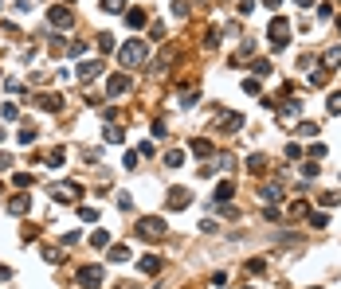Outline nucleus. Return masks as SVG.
<instances>
[{
	"label": "nucleus",
	"mask_w": 341,
	"mask_h": 289,
	"mask_svg": "<svg viewBox=\"0 0 341 289\" xmlns=\"http://www.w3.org/2000/svg\"><path fill=\"white\" fill-rule=\"evenodd\" d=\"M145 55H149V47H145V39H130V43L118 51V63L130 71V67H141L145 63Z\"/></svg>",
	"instance_id": "nucleus-1"
},
{
	"label": "nucleus",
	"mask_w": 341,
	"mask_h": 289,
	"mask_svg": "<svg viewBox=\"0 0 341 289\" xmlns=\"http://www.w3.org/2000/svg\"><path fill=\"white\" fill-rule=\"evenodd\" d=\"M271 47H275V51H282V47L290 43V24H286V20H279V16H275V20H271Z\"/></svg>",
	"instance_id": "nucleus-2"
},
{
	"label": "nucleus",
	"mask_w": 341,
	"mask_h": 289,
	"mask_svg": "<svg viewBox=\"0 0 341 289\" xmlns=\"http://www.w3.org/2000/svg\"><path fill=\"white\" fill-rule=\"evenodd\" d=\"M137 234H141V238H161V234H165V219L145 215L141 223H137Z\"/></svg>",
	"instance_id": "nucleus-3"
},
{
	"label": "nucleus",
	"mask_w": 341,
	"mask_h": 289,
	"mask_svg": "<svg viewBox=\"0 0 341 289\" xmlns=\"http://www.w3.org/2000/svg\"><path fill=\"white\" fill-rule=\"evenodd\" d=\"M79 285L83 289H98L102 285V270H98V266H83V270H79Z\"/></svg>",
	"instance_id": "nucleus-4"
},
{
	"label": "nucleus",
	"mask_w": 341,
	"mask_h": 289,
	"mask_svg": "<svg viewBox=\"0 0 341 289\" xmlns=\"http://www.w3.org/2000/svg\"><path fill=\"white\" fill-rule=\"evenodd\" d=\"M193 203V191L188 188H173L169 191V211H180V207H188Z\"/></svg>",
	"instance_id": "nucleus-5"
},
{
	"label": "nucleus",
	"mask_w": 341,
	"mask_h": 289,
	"mask_svg": "<svg viewBox=\"0 0 341 289\" xmlns=\"http://www.w3.org/2000/svg\"><path fill=\"white\" fill-rule=\"evenodd\" d=\"M239 125H243V114H220L216 117V129L220 133H236Z\"/></svg>",
	"instance_id": "nucleus-6"
},
{
	"label": "nucleus",
	"mask_w": 341,
	"mask_h": 289,
	"mask_svg": "<svg viewBox=\"0 0 341 289\" xmlns=\"http://www.w3.org/2000/svg\"><path fill=\"white\" fill-rule=\"evenodd\" d=\"M74 74H79V82H90V78H98V74H102V67H98V59H94V63H79V67H74Z\"/></svg>",
	"instance_id": "nucleus-7"
},
{
	"label": "nucleus",
	"mask_w": 341,
	"mask_h": 289,
	"mask_svg": "<svg viewBox=\"0 0 341 289\" xmlns=\"http://www.w3.org/2000/svg\"><path fill=\"white\" fill-rule=\"evenodd\" d=\"M35 106H40V110H47V114H55V110L63 106V98H59V94H40V98H35Z\"/></svg>",
	"instance_id": "nucleus-8"
},
{
	"label": "nucleus",
	"mask_w": 341,
	"mask_h": 289,
	"mask_svg": "<svg viewBox=\"0 0 341 289\" xmlns=\"http://www.w3.org/2000/svg\"><path fill=\"white\" fill-rule=\"evenodd\" d=\"M79 191H83L79 184H63V188H55V200H59V203H71V200H79Z\"/></svg>",
	"instance_id": "nucleus-9"
},
{
	"label": "nucleus",
	"mask_w": 341,
	"mask_h": 289,
	"mask_svg": "<svg viewBox=\"0 0 341 289\" xmlns=\"http://www.w3.org/2000/svg\"><path fill=\"white\" fill-rule=\"evenodd\" d=\"M126 86H130V78H126V74H114V78L106 82V94H110V98H118V94H122Z\"/></svg>",
	"instance_id": "nucleus-10"
},
{
	"label": "nucleus",
	"mask_w": 341,
	"mask_h": 289,
	"mask_svg": "<svg viewBox=\"0 0 341 289\" xmlns=\"http://www.w3.org/2000/svg\"><path fill=\"white\" fill-rule=\"evenodd\" d=\"M298 114H302V102H294V98H290V102H286V106L279 110V121H294Z\"/></svg>",
	"instance_id": "nucleus-11"
},
{
	"label": "nucleus",
	"mask_w": 341,
	"mask_h": 289,
	"mask_svg": "<svg viewBox=\"0 0 341 289\" xmlns=\"http://www.w3.org/2000/svg\"><path fill=\"white\" fill-rule=\"evenodd\" d=\"M28 207H31V196H12V200H8V211H12V215H24Z\"/></svg>",
	"instance_id": "nucleus-12"
},
{
	"label": "nucleus",
	"mask_w": 341,
	"mask_h": 289,
	"mask_svg": "<svg viewBox=\"0 0 341 289\" xmlns=\"http://www.w3.org/2000/svg\"><path fill=\"white\" fill-rule=\"evenodd\" d=\"M137 266H141V274H157V270H161V258H157V254H141Z\"/></svg>",
	"instance_id": "nucleus-13"
},
{
	"label": "nucleus",
	"mask_w": 341,
	"mask_h": 289,
	"mask_svg": "<svg viewBox=\"0 0 341 289\" xmlns=\"http://www.w3.org/2000/svg\"><path fill=\"white\" fill-rule=\"evenodd\" d=\"M51 24H55V28H67V24H71V12H67V8H51Z\"/></svg>",
	"instance_id": "nucleus-14"
},
{
	"label": "nucleus",
	"mask_w": 341,
	"mask_h": 289,
	"mask_svg": "<svg viewBox=\"0 0 341 289\" xmlns=\"http://www.w3.org/2000/svg\"><path fill=\"white\" fill-rule=\"evenodd\" d=\"M126 24H130V28H145V12H141V8H130V12H126Z\"/></svg>",
	"instance_id": "nucleus-15"
},
{
	"label": "nucleus",
	"mask_w": 341,
	"mask_h": 289,
	"mask_svg": "<svg viewBox=\"0 0 341 289\" xmlns=\"http://www.w3.org/2000/svg\"><path fill=\"white\" fill-rule=\"evenodd\" d=\"M322 63H326L329 71H333V67H341V47H329L326 55H322Z\"/></svg>",
	"instance_id": "nucleus-16"
},
{
	"label": "nucleus",
	"mask_w": 341,
	"mask_h": 289,
	"mask_svg": "<svg viewBox=\"0 0 341 289\" xmlns=\"http://www.w3.org/2000/svg\"><path fill=\"white\" fill-rule=\"evenodd\" d=\"M90 246L106 250V246H110V234H106V231H94V234H90Z\"/></svg>",
	"instance_id": "nucleus-17"
},
{
	"label": "nucleus",
	"mask_w": 341,
	"mask_h": 289,
	"mask_svg": "<svg viewBox=\"0 0 341 289\" xmlns=\"http://www.w3.org/2000/svg\"><path fill=\"white\" fill-rule=\"evenodd\" d=\"M263 200H267V203H279V200H282L279 184H267V188H263Z\"/></svg>",
	"instance_id": "nucleus-18"
},
{
	"label": "nucleus",
	"mask_w": 341,
	"mask_h": 289,
	"mask_svg": "<svg viewBox=\"0 0 341 289\" xmlns=\"http://www.w3.org/2000/svg\"><path fill=\"white\" fill-rule=\"evenodd\" d=\"M130 258V246H110V262H126Z\"/></svg>",
	"instance_id": "nucleus-19"
},
{
	"label": "nucleus",
	"mask_w": 341,
	"mask_h": 289,
	"mask_svg": "<svg viewBox=\"0 0 341 289\" xmlns=\"http://www.w3.org/2000/svg\"><path fill=\"white\" fill-rule=\"evenodd\" d=\"M180 164H184V153H177V149H173V153L165 157V168H180Z\"/></svg>",
	"instance_id": "nucleus-20"
},
{
	"label": "nucleus",
	"mask_w": 341,
	"mask_h": 289,
	"mask_svg": "<svg viewBox=\"0 0 341 289\" xmlns=\"http://www.w3.org/2000/svg\"><path fill=\"white\" fill-rule=\"evenodd\" d=\"M193 153H196V157H208V153H212V141H204V137L193 141Z\"/></svg>",
	"instance_id": "nucleus-21"
},
{
	"label": "nucleus",
	"mask_w": 341,
	"mask_h": 289,
	"mask_svg": "<svg viewBox=\"0 0 341 289\" xmlns=\"http://www.w3.org/2000/svg\"><path fill=\"white\" fill-rule=\"evenodd\" d=\"M232 200V184H228V180H223L220 188H216V203H228Z\"/></svg>",
	"instance_id": "nucleus-22"
},
{
	"label": "nucleus",
	"mask_w": 341,
	"mask_h": 289,
	"mask_svg": "<svg viewBox=\"0 0 341 289\" xmlns=\"http://www.w3.org/2000/svg\"><path fill=\"white\" fill-rule=\"evenodd\" d=\"M79 219H83V223H94V219H98V207H79Z\"/></svg>",
	"instance_id": "nucleus-23"
},
{
	"label": "nucleus",
	"mask_w": 341,
	"mask_h": 289,
	"mask_svg": "<svg viewBox=\"0 0 341 289\" xmlns=\"http://www.w3.org/2000/svg\"><path fill=\"white\" fill-rule=\"evenodd\" d=\"M267 74H271V63H267V59H259V63H255V78H267Z\"/></svg>",
	"instance_id": "nucleus-24"
},
{
	"label": "nucleus",
	"mask_w": 341,
	"mask_h": 289,
	"mask_svg": "<svg viewBox=\"0 0 341 289\" xmlns=\"http://www.w3.org/2000/svg\"><path fill=\"white\" fill-rule=\"evenodd\" d=\"M247 168H251V172H263V168H267V160H263V157H247Z\"/></svg>",
	"instance_id": "nucleus-25"
},
{
	"label": "nucleus",
	"mask_w": 341,
	"mask_h": 289,
	"mask_svg": "<svg viewBox=\"0 0 341 289\" xmlns=\"http://www.w3.org/2000/svg\"><path fill=\"white\" fill-rule=\"evenodd\" d=\"M329 114H341V90H333V94H329Z\"/></svg>",
	"instance_id": "nucleus-26"
},
{
	"label": "nucleus",
	"mask_w": 341,
	"mask_h": 289,
	"mask_svg": "<svg viewBox=\"0 0 341 289\" xmlns=\"http://www.w3.org/2000/svg\"><path fill=\"white\" fill-rule=\"evenodd\" d=\"M12 184H16V188H28L31 176H28V172H16V176H12Z\"/></svg>",
	"instance_id": "nucleus-27"
},
{
	"label": "nucleus",
	"mask_w": 341,
	"mask_h": 289,
	"mask_svg": "<svg viewBox=\"0 0 341 289\" xmlns=\"http://www.w3.org/2000/svg\"><path fill=\"white\" fill-rule=\"evenodd\" d=\"M243 94H259V78H243Z\"/></svg>",
	"instance_id": "nucleus-28"
},
{
	"label": "nucleus",
	"mask_w": 341,
	"mask_h": 289,
	"mask_svg": "<svg viewBox=\"0 0 341 289\" xmlns=\"http://www.w3.org/2000/svg\"><path fill=\"white\" fill-rule=\"evenodd\" d=\"M98 47H102V51H114V35H106V31H102V35H98Z\"/></svg>",
	"instance_id": "nucleus-29"
},
{
	"label": "nucleus",
	"mask_w": 341,
	"mask_h": 289,
	"mask_svg": "<svg viewBox=\"0 0 341 289\" xmlns=\"http://www.w3.org/2000/svg\"><path fill=\"white\" fill-rule=\"evenodd\" d=\"M16 137H20V144H31V141H35V129H20Z\"/></svg>",
	"instance_id": "nucleus-30"
},
{
	"label": "nucleus",
	"mask_w": 341,
	"mask_h": 289,
	"mask_svg": "<svg viewBox=\"0 0 341 289\" xmlns=\"http://www.w3.org/2000/svg\"><path fill=\"white\" fill-rule=\"evenodd\" d=\"M310 207H306V200H298V203H290V215H306Z\"/></svg>",
	"instance_id": "nucleus-31"
},
{
	"label": "nucleus",
	"mask_w": 341,
	"mask_h": 289,
	"mask_svg": "<svg viewBox=\"0 0 341 289\" xmlns=\"http://www.w3.org/2000/svg\"><path fill=\"white\" fill-rule=\"evenodd\" d=\"M298 133H302V137H314V133H318V125H310V121H302V125H298Z\"/></svg>",
	"instance_id": "nucleus-32"
},
{
	"label": "nucleus",
	"mask_w": 341,
	"mask_h": 289,
	"mask_svg": "<svg viewBox=\"0 0 341 289\" xmlns=\"http://www.w3.org/2000/svg\"><path fill=\"white\" fill-rule=\"evenodd\" d=\"M47 164H51V168H59V164H63V149H55V153L47 157Z\"/></svg>",
	"instance_id": "nucleus-33"
},
{
	"label": "nucleus",
	"mask_w": 341,
	"mask_h": 289,
	"mask_svg": "<svg viewBox=\"0 0 341 289\" xmlns=\"http://www.w3.org/2000/svg\"><path fill=\"white\" fill-rule=\"evenodd\" d=\"M329 219H326V211H318V215H310V227H326Z\"/></svg>",
	"instance_id": "nucleus-34"
},
{
	"label": "nucleus",
	"mask_w": 341,
	"mask_h": 289,
	"mask_svg": "<svg viewBox=\"0 0 341 289\" xmlns=\"http://www.w3.org/2000/svg\"><path fill=\"white\" fill-rule=\"evenodd\" d=\"M337 200H341V196H333V191H326V196H322V207H337Z\"/></svg>",
	"instance_id": "nucleus-35"
},
{
	"label": "nucleus",
	"mask_w": 341,
	"mask_h": 289,
	"mask_svg": "<svg viewBox=\"0 0 341 289\" xmlns=\"http://www.w3.org/2000/svg\"><path fill=\"white\" fill-rule=\"evenodd\" d=\"M239 12H243V16H251V12H255V0H239Z\"/></svg>",
	"instance_id": "nucleus-36"
},
{
	"label": "nucleus",
	"mask_w": 341,
	"mask_h": 289,
	"mask_svg": "<svg viewBox=\"0 0 341 289\" xmlns=\"http://www.w3.org/2000/svg\"><path fill=\"white\" fill-rule=\"evenodd\" d=\"M102 8L106 12H122V0H102Z\"/></svg>",
	"instance_id": "nucleus-37"
},
{
	"label": "nucleus",
	"mask_w": 341,
	"mask_h": 289,
	"mask_svg": "<svg viewBox=\"0 0 341 289\" xmlns=\"http://www.w3.org/2000/svg\"><path fill=\"white\" fill-rule=\"evenodd\" d=\"M8 164H12V157H8V153H0V172H4Z\"/></svg>",
	"instance_id": "nucleus-38"
},
{
	"label": "nucleus",
	"mask_w": 341,
	"mask_h": 289,
	"mask_svg": "<svg viewBox=\"0 0 341 289\" xmlns=\"http://www.w3.org/2000/svg\"><path fill=\"white\" fill-rule=\"evenodd\" d=\"M263 4H267V8H279V4H282V0H263Z\"/></svg>",
	"instance_id": "nucleus-39"
},
{
	"label": "nucleus",
	"mask_w": 341,
	"mask_h": 289,
	"mask_svg": "<svg viewBox=\"0 0 341 289\" xmlns=\"http://www.w3.org/2000/svg\"><path fill=\"white\" fill-rule=\"evenodd\" d=\"M298 4H302V8H310V4H314V0H298Z\"/></svg>",
	"instance_id": "nucleus-40"
},
{
	"label": "nucleus",
	"mask_w": 341,
	"mask_h": 289,
	"mask_svg": "<svg viewBox=\"0 0 341 289\" xmlns=\"http://www.w3.org/2000/svg\"><path fill=\"white\" fill-rule=\"evenodd\" d=\"M337 28H341V20H337Z\"/></svg>",
	"instance_id": "nucleus-41"
}]
</instances>
